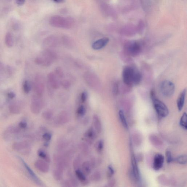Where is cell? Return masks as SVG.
I'll use <instances>...</instances> for the list:
<instances>
[{
    "label": "cell",
    "mask_w": 187,
    "mask_h": 187,
    "mask_svg": "<svg viewBox=\"0 0 187 187\" xmlns=\"http://www.w3.org/2000/svg\"><path fill=\"white\" fill-rule=\"evenodd\" d=\"M118 115H119L120 120L122 125L125 129H127L128 128L127 122L126 118H125V114H124V112L122 110H120L118 112Z\"/></svg>",
    "instance_id": "obj_27"
},
{
    "label": "cell",
    "mask_w": 187,
    "mask_h": 187,
    "mask_svg": "<svg viewBox=\"0 0 187 187\" xmlns=\"http://www.w3.org/2000/svg\"><path fill=\"white\" fill-rule=\"evenodd\" d=\"M29 146L28 144L24 142L15 143L13 146L14 149L17 151H21L23 149L27 148Z\"/></svg>",
    "instance_id": "obj_25"
},
{
    "label": "cell",
    "mask_w": 187,
    "mask_h": 187,
    "mask_svg": "<svg viewBox=\"0 0 187 187\" xmlns=\"http://www.w3.org/2000/svg\"><path fill=\"white\" fill-rule=\"evenodd\" d=\"M93 123L94 129L97 133H100L101 132L102 126L101 121L98 116L95 114L93 117Z\"/></svg>",
    "instance_id": "obj_19"
},
{
    "label": "cell",
    "mask_w": 187,
    "mask_h": 187,
    "mask_svg": "<svg viewBox=\"0 0 187 187\" xmlns=\"http://www.w3.org/2000/svg\"><path fill=\"white\" fill-rule=\"evenodd\" d=\"M114 173V170L113 166L111 165H109L107 167V176L108 178H112L113 175Z\"/></svg>",
    "instance_id": "obj_39"
},
{
    "label": "cell",
    "mask_w": 187,
    "mask_h": 187,
    "mask_svg": "<svg viewBox=\"0 0 187 187\" xmlns=\"http://www.w3.org/2000/svg\"><path fill=\"white\" fill-rule=\"evenodd\" d=\"M142 78L141 73L134 67L127 66L123 71V80L128 86H133L139 84Z\"/></svg>",
    "instance_id": "obj_1"
},
{
    "label": "cell",
    "mask_w": 187,
    "mask_h": 187,
    "mask_svg": "<svg viewBox=\"0 0 187 187\" xmlns=\"http://www.w3.org/2000/svg\"><path fill=\"white\" fill-rule=\"evenodd\" d=\"M63 170L58 167L56 168L53 171V176L54 179L57 181H59L62 178L63 175Z\"/></svg>",
    "instance_id": "obj_23"
},
{
    "label": "cell",
    "mask_w": 187,
    "mask_h": 187,
    "mask_svg": "<svg viewBox=\"0 0 187 187\" xmlns=\"http://www.w3.org/2000/svg\"><path fill=\"white\" fill-rule=\"evenodd\" d=\"M187 161V157L186 155H181L180 156L175 159H174L173 161L180 164H186Z\"/></svg>",
    "instance_id": "obj_29"
},
{
    "label": "cell",
    "mask_w": 187,
    "mask_h": 187,
    "mask_svg": "<svg viewBox=\"0 0 187 187\" xmlns=\"http://www.w3.org/2000/svg\"><path fill=\"white\" fill-rule=\"evenodd\" d=\"M116 181L115 180L112 179L110 180L109 181L108 184H107V186L109 187H113L114 186V185H115Z\"/></svg>",
    "instance_id": "obj_47"
},
{
    "label": "cell",
    "mask_w": 187,
    "mask_h": 187,
    "mask_svg": "<svg viewBox=\"0 0 187 187\" xmlns=\"http://www.w3.org/2000/svg\"><path fill=\"white\" fill-rule=\"evenodd\" d=\"M82 171L86 176L90 175L92 169L90 162L86 161L82 165Z\"/></svg>",
    "instance_id": "obj_22"
},
{
    "label": "cell",
    "mask_w": 187,
    "mask_h": 187,
    "mask_svg": "<svg viewBox=\"0 0 187 187\" xmlns=\"http://www.w3.org/2000/svg\"><path fill=\"white\" fill-rule=\"evenodd\" d=\"M42 117L46 120H50L53 117V113L51 110L45 111L42 113Z\"/></svg>",
    "instance_id": "obj_33"
},
{
    "label": "cell",
    "mask_w": 187,
    "mask_h": 187,
    "mask_svg": "<svg viewBox=\"0 0 187 187\" xmlns=\"http://www.w3.org/2000/svg\"><path fill=\"white\" fill-rule=\"evenodd\" d=\"M81 164L80 157H78L74 160L73 162V167L75 170L79 169Z\"/></svg>",
    "instance_id": "obj_38"
},
{
    "label": "cell",
    "mask_w": 187,
    "mask_h": 187,
    "mask_svg": "<svg viewBox=\"0 0 187 187\" xmlns=\"http://www.w3.org/2000/svg\"><path fill=\"white\" fill-rule=\"evenodd\" d=\"M58 40L54 38H48L44 40L43 45L45 49H50V48H55L58 46Z\"/></svg>",
    "instance_id": "obj_16"
},
{
    "label": "cell",
    "mask_w": 187,
    "mask_h": 187,
    "mask_svg": "<svg viewBox=\"0 0 187 187\" xmlns=\"http://www.w3.org/2000/svg\"><path fill=\"white\" fill-rule=\"evenodd\" d=\"M86 113V108L84 106L81 105L78 107L76 111V114L79 117H83Z\"/></svg>",
    "instance_id": "obj_35"
},
{
    "label": "cell",
    "mask_w": 187,
    "mask_h": 187,
    "mask_svg": "<svg viewBox=\"0 0 187 187\" xmlns=\"http://www.w3.org/2000/svg\"><path fill=\"white\" fill-rule=\"evenodd\" d=\"M53 1L56 2L58 3H61L65 2V0H53Z\"/></svg>",
    "instance_id": "obj_52"
},
{
    "label": "cell",
    "mask_w": 187,
    "mask_h": 187,
    "mask_svg": "<svg viewBox=\"0 0 187 187\" xmlns=\"http://www.w3.org/2000/svg\"><path fill=\"white\" fill-rule=\"evenodd\" d=\"M132 144H131V162L132 166V170L131 172L132 173L137 180L139 181L140 179V173L139 167H138L137 163V161L136 160V157L133 153V151L132 150Z\"/></svg>",
    "instance_id": "obj_10"
},
{
    "label": "cell",
    "mask_w": 187,
    "mask_h": 187,
    "mask_svg": "<svg viewBox=\"0 0 187 187\" xmlns=\"http://www.w3.org/2000/svg\"><path fill=\"white\" fill-rule=\"evenodd\" d=\"M166 157L167 163H169L173 161L174 159L172 156L171 151L167 150L166 152Z\"/></svg>",
    "instance_id": "obj_41"
},
{
    "label": "cell",
    "mask_w": 187,
    "mask_h": 187,
    "mask_svg": "<svg viewBox=\"0 0 187 187\" xmlns=\"http://www.w3.org/2000/svg\"><path fill=\"white\" fill-rule=\"evenodd\" d=\"M187 118L186 113H184L182 114V117H181L179 122L180 126L183 129L185 130H186L187 129Z\"/></svg>",
    "instance_id": "obj_30"
},
{
    "label": "cell",
    "mask_w": 187,
    "mask_h": 187,
    "mask_svg": "<svg viewBox=\"0 0 187 187\" xmlns=\"http://www.w3.org/2000/svg\"><path fill=\"white\" fill-rule=\"evenodd\" d=\"M175 89L174 84L170 80L163 81L160 85V92L162 95L165 97H172L175 91Z\"/></svg>",
    "instance_id": "obj_5"
},
{
    "label": "cell",
    "mask_w": 187,
    "mask_h": 187,
    "mask_svg": "<svg viewBox=\"0 0 187 187\" xmlns=\"http://www.w3.org/2000/svg\"><path fill=\"white\" fill-rule=\"evenodd\" d=\"M60 84L64 88L66 89H69L71 86V83L69 81L65 79H63L61 80Z\"/></svg>",
    "instance_id": "obj_42"
},
{
    "label": "cell",
    "mask_w": 187,
    "mask_h": 187,
    "mask_svg": "<svg viewBox=\"0 0 187 187\" xmlns=\"http://www.w3.org/2000/svg\"><path fill=\"white\" fill-rule=\"evenodd\" d=\"M19 158L20 161L21 162L22 164H23V165H24L25 168L26 170H27L29 175H30V176L32 179L33 180L37 185L41 186H43V184L42 182H41V181L40 180V179L36 175V174L34 173L33 172V170L31 169V168H30V167H29V166L28 165L27 163H26L24 161V160L21 157H19Z\"/></svg>",
    "instance_id": "obj_12"
},
{
    "label": "cell",
    "mask_w": 187,
    "mask_h": 187,
    "mask_svg": "<svg viewBox=\"0 0 187 187\" xmlns=\"http://www.w3.org/2000/svg\"><path fill=\"white\" fill-rule=\"evenodd\" d=\"M186 89H184L181 92L177 100V106L179 111H182L185 104L186 95Z\"/></svg>",
    "instance_id": "obj_18"
},
{
    "label": "cell",
    "mask_w": 187,
    "mask_h": 187,
    "mask_svg": "<svg viewBox=\"0 0 187 187\" xmlns=\"http://www.w3.org/2000/svg\"><path fill=\"white\" fill-rule=\"evenodd\" d=\"M55 74L60 79L63 78L65 77V74L61 67H58L55 68Z\"/></svg>",
    "instance_id": "obj_36"
},
{
    "label": "cell",
    "mask_w": 187,
    "mask_h": 187,
    "mask_svg": "<svg viewBox=\"0 0 187 187\" xmlns=\"http://www.w3.org/2000/svg\"><path fill=\"white\" fill-rule=\"evenodd\" d=\"M118 83H115L114 84L113 88V92L114 94H118Z\"/></svg>",
    "instance_id": "obj_45"
},
{
    "label": "cell",
    "mask_w": 187,
    "mask_h": 187,
    "mask_svg": "<svg viewBox=\"0 0 187 187\" xmlns=\"http://www.w3.org/2000/svg\"><path fill=\"white\" fill-rule=\"evenodd\" d=\"M69 120V116L66 111H63L60 113L57 119V122L58 124L63 125Z\"/></svg>",
    "instance_id": "obj_20"
},
{
    "label": "cell",
    "mask_w": 187,
    "mask_h": 187,
    "mask_svg": "<svg viewBox=\"0 0 187 187\" xmlns=\"http://www.w3.org/2000/svg\"><path fill=\"white\" fill-rule=\"evenodd\" d=\"M109 40L108 38L104 37L97 40L92 45V48L95 50H98L104 48L108 44Z\"/></svg>",
    "instance_id": "obj_15"
},
{
    "label": "cell",
    "mask_w": 187,
    "mask_h": 187,
    "mask_svg": "<svg viewBox=\"0 0 187 187\" xmlns=\"http://www.w3.org/2000/svg\"><path fill=\"white\" fill-rule=\"evenodd\" d=\"M104 147V142L102 140H100L96 143L95 148L98 153H101L102 152Z\"/></svg>",
    "instance_id": "obj_31"
},
{
    "label": "cell",
    "mask_w": 187,
    "mask_h": 187,
    "mask_svg": "<svg viewBox=\"0 0 187 187\" xmlns=\"http://www.w3.org/2000/svg\"><path fill=\"white\" fill-rule=\"evenodd\" d=\"M10 111L13 114H18L20 112V106L18 103L14 102L10 106Z\"/></svg>",
    "instance_id": "obj_28"
},
{
    "label": "cell",
    "mask_w": 187,
    "mask_h": 187,
    "mask_svg": "<svg viewBox=\"0 0 187 187\" xmlns=\"http://www.w3.org/2000/svg\"><path fill=\"white\" fill-rule=\"evenodd\" d=\"M75 174L76 178L80 181L82 185H86L89 184V181L86 177V175L80 169L75 170Z\"/></svg>",
    "instance_id": "obj_17"
},
{
    "label": "cell",
    "mask_w": 187,
    "mask_h": 187,
    "mask_svg": "<svg viewBox=\"0 0 187 187\" xmlns=\"http://www.w3.org/2000/svg\"><path fill=\"white\" fill-rule=\"evenodd\" d=\"M69 180L72 184V187H77L78 185V182L76 178L74 177L71 174H69Z\"/></svg>",
    "instance_id": "obj_40"
},
{
    "label": "cell",
    "mask_w": 187,
    "mask_h": 187,
    "mask_svg": "<svg viewBox=\"0 0 187 187\" xmlns=\"http://www.w3.org/2000/svg\"><path fill=\"white\" fill-rule=\"evenodd\" d=\"M101 174L99 171H96L93 173L90 177L91 180L94 182H99L101 179Z\"/></svg>",
    "instance_id": "obj_32"
},
{
    "label": "cell",
    "mask_w": 187,
    "mask_h": 187,
    "mask_svg": "<svg viewBox=\"0 0 187 187\" xmlns=\"http://www.w3.org/2000/svg\"><path fill=\"white\" fill-rule=\"evenodd\" d=\"M79 148L83 154L87 155L89 153V148L87 143H82L80 144Z\"/></svg>",
    "instance_id": "obj_34"
},
{
    "label": "cell",
    "mask_w": 187,
    "mask_h": 187,
    "mask_svg": "<svg viewBox=\"0 0 187 187\" xmlns=\"http://www.w3.org/2000/svg\"><path fill=\"white\" fill-rule=\"evenodd\" d=\"M15 94L13 92H10L8 93V96L10 98L13 99L15 97Z\"/></svg>",
    "instance_id": "obj_51"
},
{
    "label": "cell",
    "mask_w": 187,
    "mask_h": 187,
    "mask_svg": "<svg viewBox=\"0 0 187 187\" xmlns=\"http://www.w3.org/2000/svg\"><path fill=\"white\" fill-rule=\"evenodd\" d=\"M5 42L6 44L9 48L13 46L14 40L12 35L10 33H7L5 36Z\"/></svg>",
    "instance_id": "obj_26"
},
{
    "label": "cell",
    "mask_w": 187,
    "mask_h": 187,
    "mask_svg": "<svg viewBox=\"0 0 187 187\" xmlns=\"http://www.w3.org/2000/svg\"><path fill=\"white\" fill-rule=\"evenodd\" d=\"M38 155L39 157L43 159L44 161L47 162L49 163L51 162V158H50L49 155L44 150L40 149L38 151Z\"/></svg>",
    "instance_id": "obj_24"
},
{
    "label": "cell",
    "mask_w": 187,
    "mask_h": 187,
    "mask_svg": "<svg viewBox=\"0 0 187 187\" xmlns=\"http://www.w3.org/2000/svg\"><path fill=\"white\" fill-rule=\"evenodd\" d=\"M52 137V136L51 134L48 133V132L45 133L43 135V139L45 140V142H48V143H49L50 140H51Z\"/></svg>",
    "instance_id": "obj_43"
},
{
    "label": "cell",
    "mask_w": 187,
    "mask_h": 187,
    "mask_svg": "<svg viewBox=\"0 0 187 187\" xmlns=\"http://www.w3.org/2000/svg\"><path fill=\"white\" fill-rule=\"evenodd\" d=\"M97 133L93 127H90L84 134L83 139L87 144L91 145L97 137Z\"/></svg>",
    "instance_id": "obj_9"
},
{
    "label": "cell",
    "mask_w": 187,
    "mask_h": 187,
    "mask_svg": "<svg viewBox=\"0 0 187 187\" xmlns=\"http://www.w3.org/2000/svg\"><path fill=\"white\" fill-rule=\"evenodd\" d=\"M127 54L131 56H136L140 54L142 47L140 43L137 41H131L127 43L125 46Z\"/></svg>",
    "instance_id": "obj_7"
},
{
    "label": "cell",
    "mask_w": 187,
    "mask_h": 187,
    "mask_svg": "<svg viewBox=\"0 0 187 187\" xmlns=\"http://www.w3.org/2000/svg\"><path fill=\"white\" fill-rule=\"evenodd\" d=\"M25 0H16V3L19 5H22L25 3Z\"/></svg>",
    "instance_id": "obj_50"
},
{
    "label": "cell",
    "mask_w": 187,
    "mask_h": 187,
    "mask_svg": "<svg viewBox=\"0 0 187 187\" xmlns=\"http://www.w3.org/2000/svg\"><path fill=\"white\" fill-rule=\"evenodd\" d=\"M83 78L86 83L92 89L97 90L100 87V81L98 77L93 72H85Z\"/></svg>",
    "instance_id": "obj_4"
},
{
    "label": "cell",
    "mask_w": 187,
    "mask_h": 187,
    "mask_svg": "<svg viewBox=\"0 0 187 187\" xmlns=\"http://www.w3.org/2000/svg\"><path fill=\"white\" fill-rule=\"evenodd\" d=\"M57 58L56 53L51 49H45L35 58V62L40 66L48 67L52 65Z\"/></svg>",
    "instance_id": "obj_2"
},
{
    "label": "cell",
    "mask_w": 187,
    "mask_h": 187,
    "mask_svg": "<svg viewBox=\"0 0 187 187\" xmlns=\"http://www.w3.org/2000/svg\"><path fill=\"white\" fill-rule=\"evenodd\" d=\"M164 162V157L162 155L157 153L153 159V169L158 171L162 167Z\"/></svg>",
    "instance_id": "obj_13"
},
{
    "label": "cell",
    "mask_w": 187,
    "mask_h": 187,
    "mask_svg": "<svg viewBox=\"0 0 187 187\" xmlns=\"http://www.w3.org/2000/svg\"><path fill=\"white\" fill-rule=\"evenodd\" d=\"M35 166L39 171L43 173H47L49 171L50 166L48 163L41 160H38L35 162Z\"/></svg>",
    "instance_id": "obj_14"
},
{
    "label": "cell",
    "mask_w": 187,
    "mask_h": 187,
    "mask_svg": "<svg viewBox=\"0 0 187 187\" xmlns=\"http://www.w3.org/2000/svg\"><path fill=\"white\" fill-rule=\"evenodd\" d=\"M150 140L152 144L156 147H160L162 146L163 142L161 140L155 135H152L150 136Z\"/></svg>",
    "instance_id": "obj_21"
},
{
    "label": "cell",
    "mask_w": 187,
    "mask_h": 187,
    "mask_svg": "<svg viewBox=\"0 0 187 187\" xmlns=\"http://www.w3.org/2000/svg\"><path fill=\"white\" fill-rule=\"evenodd\" d=\"M63 186L64 187H72V184L71 183L69 180L64 182L63 184Z\"/></svg>",
    "instance_id": "obj_48"
},
{
    "label": "cell",
    "mask_w": 187,
    "mask_h": 187,
    "mask_svg": "<svg viewBox=\"0 0 187 187\" xmlns=\"http://www.w3.org/2000/svg\"><path fill=\"white\" fill-rule=\"evenodd\" d=\"M88 94L87 92L83 91L81 95V100L82 103H85L87 98Z\"/></svg>",
    "instance_id": "obj_44"
},
{
    "label": "cell",
    "mask_w": 187,
    "mask_h": 187,
    "mask_svg": "<svg viewBox=\"0 0 187 187\" xmlns=\"http://www.w3.org/2000/svg\"><path fill=\"white\" fill-rule=\"evenodd\" d=\"M19 125L20 127L22 128H25L27 126V124H26V122H24V121H22V122H21L19 123Z\"/></svg>",
    "instance_id": "obj_49"
},
{
    "label": "cell",
    "mask_w": 187,
    "mask_h": 187,
    "mask_svg": "<svg viewBox=\"0 0 187 187\" xmlns=\"http://www.w3.org/2000/svg\"><path fill=\"white\" fill-rule=\"evenodd\" d=\"M58 77L54 72H51L47 76V81L48 84L54 89L59 88L60 83Z\"/></svg>",
    "instance_id": "obj_11"
},
{
    "label": "cell",
    "mask_w": 187,
    "mask_h": 187,
    "mask_svg": "<svg viewBox=\"0 0 187 187\" xmlns=\"http://www.w3.org/2000/svg\"><path fill=\"white\" fill-rule=\"evenodd\" d=\"M90 162L92 168H94L96 167V165L98 164V161L94 158H92L90 160Z\"/></svg>",
    "instance_id": "obj_46"
},
{
    "label": "cell",
    "mask_w": 187,
    "mask_h": 187,
    "mask_svg": "<svg viewBox=\"0 0 187 187\" xmlns=\"http://www.w3.org/2000/svg\"><path fill=\"white\" fill-rule=\"evenodd\" d=\"M34 87L35 95L42 97L45 91L44 78L42 75L38 74L35 77Z\"/></svg>",
    "instance_id": "obj_6"
},
{
    "label": "cell",
    "mask_w": 187,
    "mask_h": 187,
    "mask_svg": "<svg viewBox=\"0 0 187 187\" xmlns=\"http://www.w3.org/2000/svg\"><path fill=\"white\" fill-rule=\"evenodd\" d=\"M42 97L35 95L32 98L31 104V111L33 113L38 114L41 111L44 106V102Z\"/></svg>",
    "instance_id": "obj_8"
},
{
    "label": "cell",
    "mask_w": 187,
    "mask_h": 187,
    "mask_svg": "<svg viewBox=\"0 0 187 187\" xmlns=\"http://www.w3.org/2000/svg\"><path fill=\"white\" fill-rule=\"evenodd\" d=\"M31 89V86L30 82L28 81L25 80L23 83V90L24 93L28 94Z\"/></svg>",
    "instance_id": "obj_37"
},
{
    "label": "cell",
    "mask_w": 187,
    "mask_h": 187,
    "mask_svg": "<svg viewBox=\"0 0 187 187\" xmlns=\"http://www.w3.org/2000/svg\"><path fill=\"white\" fill-rule=\"evenodd\" d=\"M152 100L153 107L158 116L161 118L167 117L169 114V111L166 104L156 97Z\"/></svg>",
    "instance_id": "obj_3"
}]
</instances>
